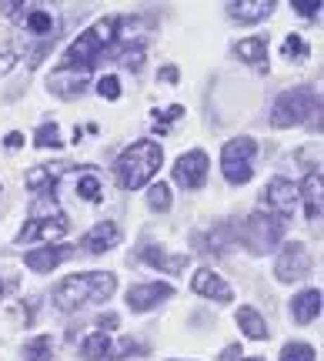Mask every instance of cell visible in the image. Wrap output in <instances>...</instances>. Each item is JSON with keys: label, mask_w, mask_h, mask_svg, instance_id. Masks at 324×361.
<instances>
[{"label": "cell", "mask_w": 324, "mask_h": 361, "mask_svg": "<svg viewBox=\"0 0 324 361\" xmlns=\"http://www.w3.org/2000/svg\"><path fill=\"white\" fill-rule=\"evenodd\" d=\"M141 258L147 261V264H154V268L168 271V274H181V271L187 268V255H164V251H161L157 245L144 247V251H141Z\"/></svg>", "instance_id": "20"}, {"label": "cell", "mask_w": 324, "mask_h": 361, "mask_svg": "<svg viewBox=\"0 0 324 361\" xmlns=\"http://www.w3.org/2000/svg\"><path fill=\"white\" fill-rule=\"evenodd\" d=\"M151 207H154V211H168L170 207V188L168 184H154V188H151Z\"/></svg>", "instance_id": "31"}, {"label": "cell", "mask_w": 324, "mask_h": 361, "mask_svg": "<svg viewBox=\"0 0 324 361\" xmlns=\"http://www.w3.org/2000/svg\"><path fill=\"white\" fill-rule=\"evenodd\" d=\"M84 361H101V358H111V338L104 331H94L87 341H84V348H80Z\"/></svg>", "instance_id": "22"}, {"label": "cell", "mask_w": 324, "mask_h": 361, "mask_svg": "<svg viewBox=\"0 0 324 361\" xmlns=\"http://www.w3.org/2000/svg\"><path fill=\"white\" fill-rule=\"evenodd\" d=\"M237 355H241V345H228V348H224V355H220V358H237Z\"/></svg>", "instance_id": "37"}, {"label": "cell", "mask_w": 324, "mask_h": 361, "mask_svg": "<svg viewBox=\"0 0 324 361\" xmlns=\"http://www.w3.org/2000/svg\"><path fill=\"white\" fill-rule=\"evenodd\" d=\"M144 57H147V51H144V44H134V47H124V51H120V57H117V61H120V64H127V67H134V71H137V67L144 64Z\"/></svg>", "instance_id": "29"}, {"label": "cell", "mask_w": 324, "mask_h": 361, "mask_svg": "<svg viewBox=\"0 0 324 361\" xmlns=\"http://www.w3.org/2000/svg\"><path fill=\"white\" fill-rule=\"evenodd\" d=\"M208 168H211V161L204 151H187L174 164V180L181 184L184 191H194V188H201L208 180Z\"/></svg>", "instance_id": "9"}, {"label": "cell", "mask_w": 324, "mask_h": 361, "mask_svg": "<svg viewBox=\"0 0 324 361\" xmlns=\"http://www.w3.org/2000/svg\"><path fill=\"white\" fill-rule=\"evenodd\" d=\"M34 144L37 147H61V128L54 124V121H47V124H40L37 128V137H34Z\"/></svg>", "instance_id": "25"}, {"label": "cell", "mask_w": 324, "mask_h": 361, "mask_svg": "<svg viewBox=\"0 0 324 361\" xmlns=\"http://www.w3.org/2000/svg\"><path fill=\"white\" fill-rule=\"evenodd\" d=\"M234 51H237V57H241V61H247V64H258L261 71H268V37H264V34H261V37L237 40V44H234Z\"/></svg>", "instance_id": "19"}, {"label": "cell", "mask_w": 324, "mask_h": 361, "mask_svg": "<svg viewBox=\"0 0 324 361\" xmlns=\"http://www.w3.org/2000/svg\"><path fill=\"white\" fill-rule=\"evenodd\" d=\"M181 114H184L181 104H174V107H168V111H161V114H157V121H154V130H157V134H164L170 121H177Z\"/></svg>", "instance_id": "32"}, {"label": "cell", "mask_w": 324, "mask_h": 361, "mask_svg": "<svg viewBox=\"0 0 324 361\" xmlns=\"http://www.w3.org/2000/svg\"><path fill=\"white\" fill-rule=\"evenodd\" d=\"M281 238H285V221L274 218V214H251V218L244 221V245L251 247V251H258V255H268L271 247L281 245Z\"/></svg>", "instance_id": "6"}, {"label": "cell", "mask_w": 324, "mask_h": 361, "mask_svg": "<svg viewBox=\"0 0 324 361\" xmlns=\"http://www.w3.org/2000/svg\"><path fill=\"white\" fill-rule=\"evenodd\" d=\"M318 107H321L318 90H311V87H291V90H285V94L274 101L271 124H274V128H298V124H304V121H308Z\"/></svg>", "instance_id": "4"}, {"label": "cell", "mask_w": 324, "mask_h": 361, "mask_svg": "<svg viewBox=\"0 0 324 361\" xmlns=\"http://www.w3.org/2000/svg\"><path fill=\"white\" fill-rule=\"evenodd\" d=\"M237 324H241V331H244L247 338H254V341H264V338H268V324H264V318H261L251 305L237 308Z\"/></svg>", "instance_id": "21"}, {"label": "cell", "mask_w": 324, "mask_h": 361, "mask_svg": "<svg viewBox=\"0 0 324 361\" xmlns=\"http://www.w3.org/2000/svg\"><path fill=\"white\" fill-rule=\"evenodd\" d=\"M97 94L107 97V101H117V97H120V80H117L114 74H104V78L97 80Z\"/></svg>", "instance_id": "30"}, {"label": "cell", "mask_w": 324, "mask_h": 361, "mask_svg": "<svg viewBox=\"0 0 324 361\" xmlns=\"http://www.w3.org/2000/svg\"><path fill=\"white\" fill-rule=\"evenodd\" d=\"M191 288H194L197 295H204V298H214V301H231L234 298V288L220 274H214V271L208 268H201L194 274V281H191Z\"/></svg>", "instance_id": "15"}, {"label": "cell", "mask_w": 324, "mask_h": 361, "mask_svg": "<svg viewBox=\"0 0 324 361\" xmlns=\"http://www.w3.org/2000/svg\"><path fill=\"white\" fill-rule=\"evenodd\" d=\"M67 231H70V221H67V214H51V218H30L24 228H20V241H24V245L37 241V238L51 241V238H64Z\"/></svg>", "instance_id": "11"}, {"label": "cell", "mask_w": 324, "mask_h": 361, "mask_svg": "<svg viewBox=\"0 0 324 361\" xmlns=\"http://www.w3.org/2000/svg\"><path fill=\"white\" fill-rule=\"evenodd\" d=\"M261 204H264V211H268V214H274V218H281V221L291 218V211H294V204H298V188H294L287 178L268 180Z\"/></svg>", "instance_id": "8"}, {"label": "cell", "mask_w": 324, "mask_h": 361, "mask_svg": "<svg viewBox=\"0 0 324 361\" xmlns=\"http://www.w3.org/2000/svg\"><path fill=\"white\" fill-rule=\"evenodd\" d=\"M117 241H120V228H117L114 221H101V224H94L91 231L84 234L80 247H84V251H91V255H101V251L117 247Z\"/></svg>", "instance_id": "13"}, {"label": "cell", "mask_w": 324, "mask_h": 361, "mask_svg": "<svg viewBox=\"0 0 324 361\" xmlns=\"http://www.w3.org/2000/svg\"><path fill=\"white\" fill-rule=\"evenodd\" d=\"M70 255H74V247H67V245H61V247H34V251H27L24 255V264L30 271H37V274H47V271H54L64 258H70Z\"/></svg>", "instance_id": "14"}, {"label": "cell", "mask_w": 324, "mask_h": 361, "mask_svg": "<svg viewBox=\"0 0 324 361\" xmlns=\"http://www.w3.org/2000/svg\"><path fill=\"white\" fill-rule=\"evenodd\" d=\"M114 274H107V271H84V274H70L64 281L54 288V301H57V308L61 311H77L84 305H91V301H107V298L114 295Z\"/></svg>", "instance_id": "2"}, {"label": "cell", "mask_w": 324, "mask_h": 361, "mask_svg": "<svg viewBox=\"0 0 324 361\" xmlns=\"http://www.w3.org/2000/svg\"><path fill=\"white\" fill-rule=\"evenodd\" d=\"M291 7H294V11H298L301 17H318V7H321V4H318V0H314V4H304V0H294Z\"/></svg>", "instance_id": "33"}, {"label": "cell", "mask_w": 324, "mask_h": 361, "mask_svg": "<svg viewBox=\"0 0 324 361\" xmlns=\"http://www.w3.org/2000/svg\"><path fill=\"white\" fill-rule=\"evenodd\" d=\"M174 295V288L164 281H151V284H137V288H130L127 291V308L130 311H151L154 305L161 301H168Z\"/></svg>", "instance_id": "12"}, {"label": "cell", "mask_w": 324, "mask_h": 361, "mask_svg": "<svg viewBox=\"0 0 324 361\" xmlns=\"http://www.w3.org/2000/svg\"><path fill=\"white\" fill-rule=\"evenodd\" d=\"M24 141H27V137L20 134V130H11V134H7V141H4V144H7V147H24Z\"/></svg>", "instance_id": "35"}, {"label": "cell", "mask_w": 324, "mask_h": 361, "mask_svg": "<svg viewBox=\"0 0 324 361\" xmlns=\"http://www.w3.org/2000/svg\"><path fill=\"white\" fill-rule=\"evenodd\" d=\"M13 64H17V54H13V51H0V74L13 71Z\"/></svg>", "instance_id": "34"}, {"label": "cell", "mask_w": 324, "mask_h": 361, "mask_svg": "<svg viewBox=\"0 0 324 361\" xmlns=\"http://www.w3.org/2000/svg\"><path fill=\"white\" fill-rule=\"evenodd\" d=\"M161 161H164L161 144H154V141H134L127 151H120V157L114 161L117 184H120L124 191H137V188H144V184L157 174Z\"/></svg>", "instance_id": "3"}, {"label": "cell", "mask_w": 324, "mask_h": 361, "mask_svg": "<svg viewBox=\"0 0 324 361\" xmlns=\"http://www.w3.org/2000/svg\"><path fill=\"white\" fill-rule=\"evenodd\" d=\"M244 361H264V358H244Z\"/></svg>", "instance_id": "39"}, {"label": "cell", "mask_w": 324, "mask_h": 361, "mask_svg": "<svg viewBox=\"0 0 324 361\" xmlns=\"http://www.w3.org/2000/svg\"><path fill=\"white\" fill-rule=\"evenodd\" d=\"M314 358H318V351L311 345H304V341H294V345H287L281 351V361H314Z\"/></svg>", "instance_id": "26"}, {"label": "cell", "mask_w": 324, "mask_h": 361, "mask_svg": "<svg viewBox=\"0 0 324 361\" xmlns=\"http://www.w3.org/2000/svg\"><path fill=\"white\" fill-rule=\"evenodd\" d=\"M0 11L7 13V17H13V20H20V24L27 27V34L40 37L44 44L54 37V17H51L47 7H40V4H13V0H7V4H0Z\"/></svg>", "instance_id": "7"}, {"label": "cell", "mask_w": 324, "mask_h": 361, "mask_svg": "<svg viewBox=\"0 0 324 361\" xmlns=\"http://www.w3.org/2000/svg\"><path fill=\"white\" fill-rule=\"evenodd\" d=\"M0 295H4V281H0Z\"/></svg>", "instance_id": "40"}, {"label": "cell", "mask_w": 324, "mask_h": 361, "mask_svg": "<svg viewBox=\"0 0 324 361\" xmlns=\"http://www.w3.org/2000/svg\"><path fill=\"white\" fill-rule=\"evenodd\" d=\"M77 194L84 201H101V178H94V174H84L77 180Z\"/></svg>", "instance_id": "28"}, {"label": "cell", "mask_w": 324, "mask_h": 361, "mask_svg": "<svg viewBox=\"0 0 324 361\" xmlns=\"http://www.w3.org/2000/svg\"><path fill=\"white\" fill-rule=\"evenodd\" d=\"M97 328H104V331H111V328H117V314H104V318L97 322Z\"/></svg>", "instance_id": "36"}, {"label": "cell", "mask_w": 324, "mask_h": 361, "mask_svg": "<svg viewBox=\"0 0 324 361\" xmlns=\"http://www.w3.org/2000/svg\"><path fill=\"white\" fill-rule=\"evenodd\" d=\"M51 351H54V341L47 335H40L24 345V361H51Z\"/></svg>", "instance_id": "24"}, {"label": "cell", "mask_w": 324, "mask_h": 361, "mask_svg": "<svg viewBox=\"0 0 324 361\" xmlns=\"http://www.w3.org/2000/svg\"><path fill=\"white\" fill-rule=\"evenodd\" d=\"M161 78H164V80H177V78H181V74H177L174 67H164V71H161Z\"/></svg>", "instance_id": "38"}, {"label": "cell", "mask_w": 324, "mask_h": 361, "mask_svg": "<svg viewBox=\"0 0 324 361\" xmlns=\"http://www.w3.org/2000/svg\"><path fill=\"white\" fill-rule=\"evenodd\" d=\"M321 168L308 171V178H304V188L298 191V197H304V214H308V221H321Z\"/></svg>", "instance_id": "16"}, {"label": "cell", "mask_w": 324, "mask_h": 361, "mask_svg": "<svg viewBox=\"0 0 324 361\" xmlns=\"http://www.w3.org/2000/svg\"><path fill=\"white\" fill-rule=\"evenodd\" d=\"M308 268H311V255H308V247L301 245V241H291V245H285V251H281L274 274H278L281 281H298L301 274H308Z\"/></svg>", "instance_id": "10"}, {"label": "cell", "mask_w": 324, "mask_h": 361, "mask_svg": "<svg viewBox=\"0 0 324 361\" xmlns=\"http://www.w3.org/2000/svg\"><path fill=\"white\" fill-rule=\"evenodd\" d=\"M117 30H120V17H104V20H97L94 27H87V30L64 51V61L57 67V74L77 71V78H84V74L101 61V54L117 40Z\"/></svg>", "instance_id": "1"}, {"label": "cell", "mask_w": 324, "mask_h": 361, "mask_svg": "<svg viewBox=\"0 0 324 361\" xmlns=\"http://www.w3.org/2000/svg\"><path fill=\"white\" fill-rule=\"evenodd\" d=\"M61 171H64V164H47V168L30 171V174H27V188H30V191H37L40 184H47V191H51L54 180L61 178Z\"/></svg>", "instance_id": "23"}, {"label": "cell", "mask_w": 324, "mask_h": 361, "mask_svg": "<svg viewBox=\"0 0 324 361\" xmlns=\"http://www.w3.org/2000/svg\"><path fill=\"white\" fill-rule=\"evenodd\" d=\"M228 7H231V17H234V20L254 24V20L271 17V11L278 7V4H274V0H234V4H228Z\"/></svg>", "instance_id": "17"}, {"label": "cell", "mask_w": 324, "mask_h": 361, "mask_svg": "<svg viewBox=\"0 0 324 361\" xmlns=\"http://www.w3.org/2000/svg\"><path fill=\"white\" fill-rule=\"evenodd\" d=\"M285 57H287V61H308V44L301 40V34H287Z\"/></svg>", "instance_id": "27"}, {"label": "cell", "mask_w": 324, "mask_h": 361, "mask_svg": "<svg viewBox=\"0 0 324 361\" xmlns=\"http://www.w3.org/2000/svg\"><path fill=\"white\" fill-rule=\"evenodd\" d=\"M254 157H258V141H251V137L228 141L224 151H220L224 178L231 180V184H247V180L254 178Z\"/></svg>", "instance_id": "5"}, {"label": "cell", "mask_w": 324, "mask_h": 361, "mask_svg": "<svg viewBox=\"0 0 324 361\" xmlns=\"http://www.w3.org/2000/svg\"><path fill=\"white\" fill-rule=\"evenodd\" d=\"M291 314H294V322L311 324L314 318L321 314V291H318V288H308V291L294 295V301H291Z\"/></svg>", "instance_id": "18"}]
</instances>
